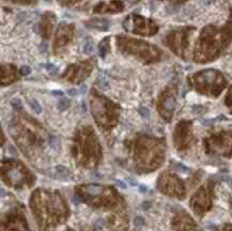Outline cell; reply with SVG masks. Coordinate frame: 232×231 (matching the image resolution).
Returning a JSON list of instances; mask_svg holds the SVG:
<instances>
[{
  "mask_svg": "<svg viewBox=\"0 0 232 231\" xmlns=\"http://www.w3.org/2000/svg\"><path fill=\"white\" fill-rule=\"evenodd\" d=\"M232 41V19L223 29H216L207 26L201 31L195 49V60L198 62H207L226 48Z\"/></svg>",
  "mask_w": 232,
  "mask_h": 231,
  "instance_id": "cell-1",
  "label": "cell"
},
{
  "mask_svg": "<svg viewBox=\"0 0 232 231\" xmlns=\"http://www.w3.org/2000/svg\"><path fill=\"white\" fill-rule=\"evenodd\" d=\"M118 49L123 55H130L143 63L156 62L161 59V51L157 47L145 41L133 39L126 35H118L116 39Z\"/></svg>",
  "mask_w": 232,
  "mask_h": 231,
  "instance_id": "cell-2",
  "label": "cell"
},
{
  "mask_svg": "<svg viewBox=\"0 0 232 231\" xmlns=\"http://www.w3.org/2000/svg\"><path fill=\"white\" fill-rule=\"evenodd\" d=\"M92 113L97 124L103 127H112L118 120L117 106L101 96H94L91 101Z\"/></svg>",
  "mask_w": 232,
  "mask_h": 231,
  "instance_id": "cell-3",
  "label": "cell"
},
{
  "mask_svg": "<svg viewBox=\"0 0 232 231\" xmlns=\"http://www.w3.org/2000/svg\"><path fill=\"white\" fill-rule=\"evenodd\" d=\"M125 31L132 32L142 37L154 35L158 30V26L151 19H147L138 14H130L123 20Z\"/></svg>",
  "mask_w": 232,
  "mask_h": 231,
  "instance_id": "cell-4",
  "label": "cell"
},
{
  "mask_svg": "<svg viewBox=\"0 0 232 231\" xmlns=\"http://www.w3.org/2000/svg\"><path fill=\"white\" fill-rule=\"evenodd\" d=\"M194 28H182L179 30L171 31L167 37L165 38L164 44L169 47L173 53L179 55L180 57H185L186 49L188 47V38Z\"/></svg>",
  "mask_w": 232,
  "mask_h": 231,
  "instance_id": "cell-5",
  "label": "cell"
},
{
  "mask_svg": "<svg viewBox=\"0 0 232 231\" xmlns=\"http://www.w3.org/2000/svg\"><path fill=\"white\" fill-rule=\"evenodd\" d=\"M74 24L61 23L58 26L55 41H54V54L55 55L62 53L68 47V44L71 43L73 40V35H74Z\"/></svg>",
  "mask_w": 232,
  "mask_h": 231,
  "instance_id": "cell-6",
  "label": "cell"
},
{
  "mask_svg": "<svg viewBox=\"0 0 232 231\" xmlns=\"http://www.w3.org/2000/svg\"><path fill=\"white\" fill-rule=\"evenodd\" d=\"M93 66H94V60L89 59L83 62L76 63L73 65H70L66 72L63 74V77L66 78L68 80L72 82H80L85 80L89 76V74L92 72Z\"/></svg>",
  "mask_w": 232,
  "mask_h": 231,
  "instance_id": "cell-7",
  "label": "cell"
},
{
  "mask_svg": "<svg viewBox=\"0 0 232 231\" xmlns=\"http://www.w3.org/2000/svg\"><path fill=\"white\" fill-rule=\"evenodd\" d=\"M55 22H56V16L53 12H46L43 15L40 24V32L44 40L50 39Z\"/></svg>",
  "mask_w": 232,
  "mask_h": 231,
  "instance_id": "cell-8",
  "label": "cell"
},
{
  "mask_svg": "<svg viewBox=\"0 0 232 231\" xmlns=\"http://www.w3.org/2000/svg\"><path fill=\"white\" fill-rule=\"evenodd\" d=\"M124 10V4L120 0H111L108 3H99L94 8V13H119Z\"/></svg>",
  "mask_w": 232,
  "mask_h": 231,
  "instance_id": "cell-9",
  "label": "cell"
},
{
  "mask_svg": "<svg viewBox=\"0 0 232 231\" xmlns=\"http://www.w3.org/2000/svg\"><path fill=\"white\" fill-rule=\"evenodd\" d=\"M1 78H2V85H8L16 80L17 76H16L15 66L11 64H6L1 66Z\"/></svg>",
  "mask_w": 232,
  "mask_h": 231,
  "instance_id": "cell-10",
  "label": "cell"
},
{
  "mask_svg": "<svg viewBox=\"0 0 232 231\" xmlns=\"http://www.w3.org/2000/svg\"><path fill=\"white\" fill-rule=\"evenodd\" d=\"M188 124L187 123H181L178 125L176 131V142L178 144H187V139H188Z\"/></svg>",
  "mask_w": 232,
  "mask_h": 231,
  "instance_id": "cell-11",
  "label": "cell"
},
{
  "mask_svg": "<svg viewBox=\"0 0 232 231\" xmlns=\"http://www.w3.org/2000/svg\"><path fill=\"white\" fill-rule=\"evenodd\" d=\"M174 108H176V100L172 95H168V96L164 97L161 102V111L163 116H165V113H168L169 118H171Z\"/></svg>",
  "mask_w": 232,
  "mask_h": 231,
  "instance_id": "cell-12",
  "label": "cell"
},
{
  "mask_svg": "<svg viewBox=\"0 0 232 231\" xmlns=\"http://www.w3.org/2000/svg\"><path fill=\"white\" fill-rule=\"evenodd\" d=\"M86 26L90 27V28L96 29V30L106 31V30H108L109 22L105 18H94L86 22Z\"/></svg>",
  "mask_w": 232,
  "mask_h": 231,
  "instance_id": "cell-13",
  "label": "cell"
},
{
  "mask_svg": "<svg viewBox=\"0 0 232 231\" xmlns=\"http://www.w3.org/2000/svg\"><path fill=\"white\" fill-rule=\"evenodd\" d=\"M110 51V38H105L101 41V43L99 44V54L101 58H105L106 55Z\"/></svg>",
  "mask_w": 232,
  "mask_h": 231,
  "instance_id": "cell-14",
  "label": "cell"
},
{
  "mask_svg": "<svg viewBox=\"0 0 232 231\" xmlns=\"http://www.w3.org/2000/svg\"><path fill=\"white\" fill-rule=\"evenodd\" d=\"M57 172H58V175H60V177H59L60 179H65L68 177V170L65 167L58 166L57 167Z\"/></svg>",
  "mask_w": 232,
  "mask_h": 231,
  "instance_id": "cell-15",
  "label": "cell"
},
{
  "mask_svg": "<svg viewBox=\"0 0 232 231\" xmlns=\"http://www.w3.org/2000/svg\"><path fill=\"white\" fill-rule=\"evenodd\" d=\"M68 107H70V100L68 99H62V100L59 101L58 103V108L60 110H65L68 109Z\"/></svg>",
  "mask_w": 232,
  "mask_h": 231,
  "instance_id": "cell-16",
  "label": "cell"
},
{
  "mask_svg": "<svg viewBox=\"0 0 232 231\" xmlns=\"http://www.w3.org/2000/svg\"><path fill=\"white\" fill-rule=\"evenodd\" d=\"M88 193H89L90 195L94 196V195H99V194L102 193V189H101V187L97 186V185H91V186L88 187Z\"/></svg>",
  "mask_w": 232,
  "mask_h": 231,
  "instance_id": "cell-17",
  "label": "cell"
},
{
  "mask_svg": "<svg viewBox=\"0 0 232 231\" xmlns=\"http://www.w3.org/2000/svg\"><path fill=\"white\" fill-rule=\"evenodd\" d=\"M30 106L32 107V109H33V111L35 113H40L41 111H42V107H41V105L39 104V102L35 100H32L30 102Z\"/></svg>",
  "mask_w": 232,
  "mask_h": 231,
  "instance_id": "cell-18",
  "label": "cell"
},
{
  "mask_svg": "<svg viewBox=\"0 0 232 231\" xmlns=\"http://www.w3.org/2000/svg\"><path fill=\"white\" fill-rule=\"evenodd\" d=\"M93 51V45L90 42H87L84 47V53L85 54H90Z\"/></svg>",
  "mask_w": 232,
  "mask_h": 231,
  "instance_id": "cell-19",
  "label": "cell"
},
{
  "mask_svg": "<svg viewBox=\"0 0 232 231\" xmlns=\"http://www.w3.org/2000/svg\"><path fill=\"white\" fill-rule=\"evenodd\" d=\"M62 6H73L76 2H78L79 0H59Z\"/></svg>",
  "mask_w": 232,
  "mask_h": 231,
  "instance_id": "cell-20",
  "label": "cell"
},
{
  "mask_svg": "<svg viewBox=\"0 0 232 231\" xmlns=\"http://www.w3.org/2000/svg\"><path fill=\"white\" fill-rule=\"evenodd\" d=\"M31 72V70L29 66L25 65V66H22V69H20V74H22L23 76H26V75H29Z\"/></svg>",
  "mask_w": 232,
  "mask_h": 231,
  "instance_id": "cell-21",
  "label": "cell"
},
{
  "mask_svg": "<svg viewBox=\"0 0 232 231\" xmlns=\"http://www.w3.org/2000/svg\"><path fill=\"white\" fill-rule=\"evenodd\" d=\"M12 105L15 109H22V105H20V101L19 100H14L12 102Z\"/></svg>",
  "mask_w": 232,
  "mask_h": 231,
  "instance_id": "cell-22",
  "label": "cell"
},
{
  "mask_svg": "<svg viewBox=\"0 0 232 231\" xmlns=\"http://www.w3.org/2000/svg\"><path fill=\"white\" fill-rule=\"evenodd\" d=\"M13 2H18V3H25V4H29V3H34L37 0H11Z\"/></svg>",
  "mask_w": 232,
  "mask_h": 231,
  "instance_id": "cell-23",
  "label": "cell"
},
{
  "mask_svg": "<svg viewBox=\"0 0 232 231\" xmlns=\"http://www.w3.org/2000/svg\"><path fill=\"white\" fill-rule=\"evenodd\" d=\"M134 224H135L136 227H140L143 224V219L141 217H136V218L134 219Z\"/></svg>",
  "mask_w": 232,
  "mask_h": 231,
  "instance_id": "cell-24",
  "label": "cell"
},
{
  "mask_svg": "<svg viewBox=\"0 0 232 231\" xmlns=\"http://www.w3.org/2000/svg\"><path fill=\"white\" fill-rule=\"evenodd\" d=\"M140 115L142 116V117H145V118H148L149 117V110L147 109V108H141V109L139 110Z\"/></svg>",
  "mask_w": 232,
  "mask_h": 231,
  "instance_id": "cell-25",
  "label": "cell"
},
{
  "mask_svg": "<svg viewBox=\"0 0 232 231\" xmlns=\"http://www.w3.org/2000/svg\"><path fill=\"white\" fill-rule=\"evenodd\" d=\"M77 92L78 91L76 89H70L68 91V95H71V96H74V95H77Z\"/></svg>",
  "mask_w": 232,
  "mask_h": 231,
  "instance_id": "cell-26",
  "label": "cell"
},
{
  "mask_svg": "<svg viewBox=\"0 0 232 231\" xmlns=\"http://www.w3.org/2000/svg\"><path fill=\"white\" fill-rule=\"evenodd\" d=\"M46 69L49 71V72H51V73H54L55 71H56V68H55V65L54 64H47V66H46Z\"/></svg>",
  "mask_w": 232,
  "mask_h": 231,
  "instance_id": "cell-27",
  "label": "cell"
},
{
  "mask_svg": "<svg viewBox=\"0 0 232 231\" xmlns=\"http://www.w3.org/2000/svg\"><path fill=\"white\" fill-rule=\"evenodd\" d=\"M117 184L120 186V187H122V188H126V184L124 183L123 181H121V180H118L117 181Z\"/></svg>",
  "mask_w": 232,
  "mask_h": 231,
  "instance_id": "cell-28",
  "label": "cell"
},
{
  "mask_svg": "<svg viewBox=\"0 0 232 231\" xmlns=\"http://www.w3.org/2000/svg\"><path fill=\"white\" fill-rule=\"evenodd\" d=\"M171 2L173 3H182V2H185V1H187V0H170Z\"/></svg>",
  "mask_w": 232,
  "mask_h": 231,
  "instance_id": "cell-29",
  "label": "cell"
},
{
  "mask_svg": "<svg viewBox=\"0 0 232 231\" xmlns=\"http://www.w3.org/2000/svg\"><path fill=\"white\" fill-rule=\"evenodd\" d=\"M128 182H130V185H133V186H136V185H137L136 182L133 181V180H130V179H128Z\"/></svg>",
  "mask_w": 232,
  "mask_h": 231,
  "instance_id": "cell-30",
  "label": "cell"
},
{
  "mask_svg": "<svg viewBox=\"0 0 232 231\" xmlns=\"http://www.w3.org/2000/svg\"><path fill=\"white\" fill-rule=\"evenodd\" d=\"M140 192H141V193H145V192H147L145 186H140Z\"/></svg>",
  "mask_w": 232,
  "mask_h": 231,
  "instance_id": "cell-31",
  "label": "cell"
},
{
  "mask_svg": "<svg viewBox=\"0 0 232 231\" xmlns=\"http://www.w3.org/2000/svg\"><path fill=\"white\" fill-rule=\"evenodd\" d=\"M46 48H47L46 44H42V51H45V50H46Z\"/></svg>",
  "mask_w": 232,
  "mask_h": 231,
  "instance_id": "cell-32",
  "label": "cell"
},
{
  "mask_svg": "<svg viewBox=\"0 0 232 231\" xmlns=\"http://www.w3.org/2000/svg\"><path fill=\"white\" fill-rule=\"evenodd\" d=\"M54 94H58V95H62V92L61 91H55V92H54Z\"/></svg>",
  "mask_w": 232,
  "mask_h": 231,
  "instance_id": "cell-33",
  "label": "cell"
},
{
  "mask_svg": "<svg viewBox=\"0 0 232 231\" xmlns=\"http://www.w3.org/2000/svg\"><path fill=\"white\" fill-rule=\"evenodd\" d=\"M46 1H47V0H46Z\"/></svg>",
  "mask_w": 232,
  "mask_h": 231,
  "instance_id": "cell-34",
  "label": "cell"
}]
</instances>
